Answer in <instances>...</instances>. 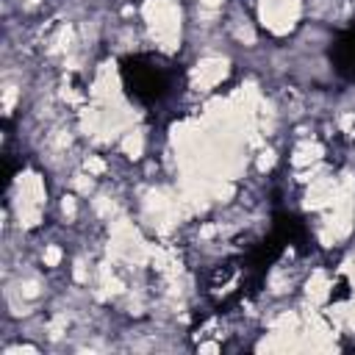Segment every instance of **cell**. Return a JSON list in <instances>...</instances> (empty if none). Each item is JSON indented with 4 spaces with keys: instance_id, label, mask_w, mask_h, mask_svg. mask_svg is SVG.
Returning a JSON list of instances; mask_svg holds the SVG:
<instances>
[{
    "instance_id": "obj_1",
    "label": "cell",
    "mask_w": 355,
    "mask_h": 355,
    "mask_svg": "<svg viewBox=\"0 0 355 355\" xmlns=\"http://www.w3.org/2000/svg\"><path fill=\"white\" fill-rule=\"evenodd\" d=\"M122 80H125V89L130 92V97L153 105V103H161L172 94L175 72L169 64H164L155 55H136V58L125 61Z\"/></svg>"
},
{
    "instance_id": "obj_2",
    "label": "cell",
    "mask_w": 355,
    "mask_h": 355,
    "mask_svg": "<svg viewBox=\"0 0 355 355\" xmlns=\"http://www.w3.org/2000/svg\"><path fill=\"white\" fill-rule=\"evenodd\" d=\"M336 67H338V72L355 78V31L347 33L338 42V47H336Z\"/></svg>"
}]
</instances>
